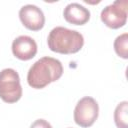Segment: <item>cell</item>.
<instances>
[{"instance_id":"ba28073f","label":"cell","mask_w":128,"mask_h":128,"mask_svg":"<svg viewBox=\"0 0 128 128\" xmlns=\"http://www.w3.org/2000/svg\"><path fill=\"white\" fill-rule=\"evenodd\" d=\"M63 16L70 24L84 25L90 19V11L79 3H70L64 8Z\"/></svg>"},{"instance_id":"5b68a950","label":"cell","mask_w":128,"mask_h":128,"mask_svg":"<svg viewBox=\"0 0 128 128\" xmlns=\"http://www.w3.org/2000/svg\"><path fill=\"white\" fill-rule=\"evenodd\" d=\"M101 21L111 29L123 27L127 21V1H115L106 6L100 14Z\"/></svg>"},{"instance_id":"6da1fadb","label":"cell","mask_w":128,"mask_h":128,"mask_svg":"<svg viewBox=\"0 0 128 128\" xmlns=\"http://www.w3.org/2000/svg\"><path fill=\"white\" fill-rule=\"evenodd\" d=\"M63 74V66L58 59L45 56L37 60L29 69L27 82L34 89H42L57 81Z\"/></svg>"},{"instance_id":"277c9868","label":"cell","mask_w":128,"mask_h":128,"mask_svg":"<svg viewBox=\"0 0 128 128\" xmlns=\"http://www.w3.org/2000/svg\"><path fill=\"white\" fill-rule=\"evenodd\" d=\"M98 114L99 106L97 101L90 96H86L81 98L76 104L73 116L77 125L87 128L94 124L98 118Z\"/></svg>"},{"instance_id":"3957f363","label":"cell","mask_w":128,"mask_h":128,"mask_svg":"<svg viewBox=\"0 0 128 128\" xmlns=\"http://www.w3.org/2000/svg\"><path fill=\"white\" fill-rule=\"evenodd\" d=\"M22 97L19 74L12 68L0 71V98L6 103H15Z\"/></svg>"},{"instance_id":"30bf717a","label":"cell","mask_w":128,"mask_h":128,"mask_svg":"<svg viewBox=\"0 0 128 128\" xmlns=\"http://www.w3.org/2000/svg\"><path fill=\"white\" fill-rule=\"evenodd\" d=\"M114 50L119 57L123 59L128 58V34L127 33H123L115 39Z\"/></svg>"},{"instance_id":"8992f818","label":"cell","mask_w":128,"mask_h":128,"mask_svg":"<svg viewBox=\"0 0 128 128\" xmlns=\"http://www.w3.org/2000/svg\"><path fill=\"white\" fill-rule=\"evenodd\" d=\"M19 18L22 24L31 31H39L44 27L45 16L36 5L27 4L19 10Z\"/></svg>"},{"instance_id":"52a82bcc","label":"cell","mask_w":128,"mask_h":128,"mask_svg":"<svg viewBox=\"0 0 128 128\" xmlns=\"http://www.w3.org/2000/svg\"><path fill=\"white\" fill-rule=\"evenodd\" d=\"M13 55L23 61L32 59L37 53V44L35 40L27 35H21L12 42Z\"/></svg>"},{"instance_id":"7a4b0ae2","label":"cell","mask_w":128,"mask_h":128,"mask_svg":"<svg viewBox=\"0 0 128 128\" xmlns=\"http://www.w3.org/2000/svg\"><path fill=\"white\" fill-rule=\"evenodd\" d=\"M47 44L51 51L60 54H74L81 50L84 45L83 35L62 26L53 28L47 38Z\"/></svg>"},{"instance_id":"8fae6325","label":"cell","mask_w":128,"mask_h":128,"mask_svg":"<svg viewBox=\"0 0 128 128\" xmlns=\"http://www.w3.org/2000/svg\"><path fill=\"white\" fill-rule=\"evenodd\" d=\"M30 128H52V126L48 121L44 119H37L32 123Z\"/></svg>"},{"instance_id":"9c48e42d","label":"cell","mask_w":128,"mask_h":128,"mask_svg":"<svg viewBox=\"0 0 128 128\" xmlns=\"http://www.w3.org/2000/svg\"><path fill=\"white\" fill-rule=\"evenodd\" d=\"M128 102H120L114 111V122L117 128H128Z\"/></svg>"}]
</instances>
